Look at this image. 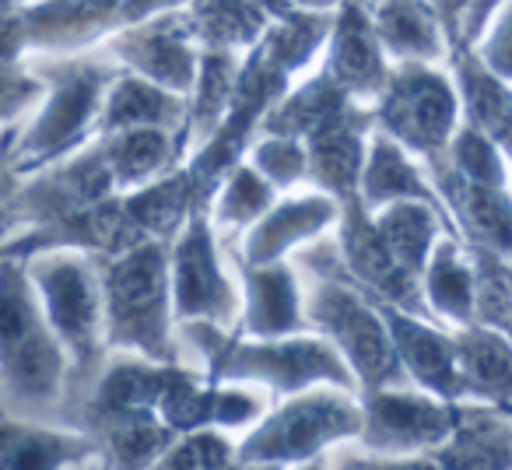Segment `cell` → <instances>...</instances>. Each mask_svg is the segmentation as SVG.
Masks as SVG:
<instances>
[{
	"label": "cell",
	"mask_w": 512,
	"mask_h": 470,
	"mask_svg": "<svg viewBox=\"0 0 512 470\" xmlns=\"http://www.w3.org/2000/svg\"><path fill=\"white\" fill-rule=\"evenodd\" d=\"M267 200H271V190L264 186V179L256 176V172L242 169V172H235V179L228 183L221 207H225V218L246 221V218H253V214L264 211Z\"/></svg>",
	"instance_id": "19"
},
{
	"label": "cell",
	"mask_w": 512,
	"mask_h": 470,
	"mask_svg": "<svg viewBox=\"0 0 512 470\" xmlns=\"http://www.w3.org/2000/svg\"><path fill=\"white\" fill-rule=\"evenodd\" d=\"M390 316V341L400 358V369L414 379L425 393L449 404H460V365H456V344L425 330L407 316Z\"/></svg>",
	"instance_id": "10"
},
{
	"label": "cell",
	"mask_w": 512,
	"mask_h": 470,
	"mask_svg": "<svg viewBox=\"0 0 512 470\" xmlns=\"http://www.w3.org/2000/svg\"><path fill=\"white\" fill-rule=\"evenodd\" d=\"M221 379H242V383H264L274 393H306L316 386H337L355 390L348 362L323 341H274V344H246V348L225 351L218 365Z\"/></svg>",
	"instance_id": "5"
},
{
	"label": "cell",
	"mask_w": 512,
	"mask_h": 470,
	"mask_svg": "<svg viewBox=\"0 0 512 470\" xmlns=\"http://www.w3.org/2000/svg\"><path fill=\"white\" fill-rule=\"evenodd\" d=\"M460 404H488L512 414V344L495 334H467L456 344Z\"/></svg>",
	"instance_id": "11"
},
{
	"label": "cell",
	"mask_w": 512,
	"mask_h": 470,
	"mask_svg": "<svg viewBox=\"0 0 512 470\" xmlns=\"http://www.w3.org/2000/svg\"><path fill=\"white\" fill-rule=\"evenodd\" d=\"M0 414H8V404H4V393H0Z\"/></svg>",
	"instance_id": "25"
},
{
	"label": "cell",
	"mask_w": 512,
	"mask_h": 470,
	"mask_svg": "<svg viewBox=\"0 0 512 470\" xmlns=\"http://www.w3.org/2000/svg\"><path fill=\"white\" fill-rule=\"evenodd\" d=\"M432 214L425 207H393L383 221H379V235H383V246L390 250V257L397 260L404 271H414V267L425 264V250L432 243Z\"/></svg>",
	"instance_id": "15"
},
{
	"label": "cell",
	"mask_w": 512,
	"mask_h": 470,
	"mask_svg": "<svg viewBox=\"0 0 512 470\" xmlns=\"http://www.w3.org/2000/svg\"><path fill=\"white\" fill-rule=\"evenodd\" d=\"M362 442L376 456H425L446 442L456 421V404L425 390H383L362 393Z\"/></svg>",
	"instance_id": "3"
},
{
	"label": "cell",
	"mask_w": 512,
	"mask_h": 470,
	"mask_svg": "<svg viewBox=\"0 0 512 470\" xmlns=\"http://www.w3.org/2000/svg\"><path fill=\"white\" fill-rule=\"evenodd\" d=\"M78 470H109V463L102 460V456H92V460H88L85 467H78Z\"/></svg>",
	"instance_id": "23"
},
{
	"label": "cell",
	"mask_w": 512,
	"mask_h": 470,
	"mask_svg": "<svg viewBox=\"0 0 512 470\" xmlns=\"http://www.w3.org/2000/svg\"><path fill=\"white\" fill-rule=\"evenodd\" d=\"M235 460V442L218 428L186 432L165 449L151 470H221Z\"/></svg>",
	"instance_id": "16"
},
{
	"label": "cell",
	"mask_w": 512,
	"mask_h": 470,
	"mask_svg": "<svg viewBox=\"0 0 512 470\" xmlns=\"http://www.w3.org/2000/svg\"><path fill=\"white\" fill-rule=\"evenodd\" d=\"M428 295L446 316L456 320H467L470 306H474V288H470V274L460 264L453 246H442L439 257H435L432 271H428Z\"/></svg>",
	"instance_id": "17"
},
{
	"label": "cell",
	"mask_w": 512,
	"mask_h": 470,
	"mask_svg": "<svg viewBox=\"0 0 512 470\" xmlns=\"http://www.w3.org/2000/svg\"><path fill=\"white\" fill-rule=\"evenodd\" d=\"M365 190H369L372 204H383V200H397L404 193H421V186L414 183V172L407 169L404 158L386 144H379L376 158L365 172Z\"/></svg>",
	"instance_id": "18"
},
{
	"label": "cell",
	"mask_w": 512,
	"mask_h": 470,
	"mask_svg": "<svg viewBox=\"0 0 512 470\" xmlns=\"http://www.w3.org/2000/svg\"><path fill=\"white\" fill-rule=\"evenodd\" d=\"M288 470H330V463H327V456H320V460L299 463V467H288Z\"/></svg>",
	"instance_id": "22"
},
{
	"label": "cell",
	"mask_w": 512,
	"mask_h": 470,
	"mask_svg": "<svg viewBox=\"0 0 512 470\" xmlns=\"http://www.w3.org/2000/svg\"><path fill=\"white\" fill-rule=\"evenodd\" d=\"M176 302L186 316H225L232 295L214 264L204 228H193L176 257Z\"/></svg>",
	"instance_id": "12"
},
{
	"label": "cell",
	"mask_w": 512,
	"mask_h": 470,
	"mask_svg": "<svg viewBox=\"0 0 512 470\" xmlns=\"http://www.w3.org/2000/svg\"><path fill=\"white\" fill-rule=\"evenodd\" d=\"M327 218H330L327 200H295V204H285L253 232V239H249V257H253V264L274 260L285 246H292L295 239L313 235L320 225H327Z\"/></svg>",
	"instance_id": "13"
},
{
	"label": "cell",
	"mask_w": 512,
	"mask_h": 470,
	"mask_svg": "<svg viewBox=\"0 0 512 470\" xmlns=\"http://www.w3.org/2000/svg\"><path fill=\"white\" fill-rule=\"evenodd\" d=\"M109 334L116 344L169 362V323H165V260L155 246L130 253L109 274Z\"/></svg>",
	"instance_id": "4"
},
{
	"label": "cell",
	"mask_w": 512,
	"mask_h": 470,
	"mask_svg": "<svg viewBox=\"0 0 512 470\" xmlns=\"http://www.w3.org/2000/svg\"><path fill=\"white\" fill-rule=\"evenodd\" d=\"M39 288H43L46 313L57 330V337H64V344L71 348L78 376H74L71 393L67 400V425L71 414L78 411V404L85 400V393L95 383V327H99V295H95L92 274L74 260H53L50 267L39 271Z\"/></svg>",
	"instance_id": "6"
},
{
	"label": "cell",
	"mask_w": 512,
	"mask_h": 470,
	"mask_svg": "<svg viewBox=\"0 0 512 470\" xmlns=\"http://www.w3.org/2000/svg\"><path fill=\"white\" fill-rule=\"evenodd\" d=\"M260 169L274 179V183H292L302 172V155L292 148V144H264L260 155H256Z\"/></svg>",
	"instance_id": "21"
},
{
	"label": "cell",
	"mask_w": 512,
	"mask_h": 470,
	"mask_svg": "<svg viewBox=\"0 0 512 470\" xmlns=\"http://www.w3.org/2000/svg\"><path fill=\"white\" fill-rule=\"evenodd\" d=\"M92 456L99 446L81 428L0 414V470H78Z\"/></svg>",
	"instance_id": "8"
},
{
	"label": "cell",
	"mask_w": 512,
	"mask_h": 470,
	"mask_svg": "<svg viewBox=\"0 0 512 470\" xmlns=\"http://www.w3.org/2000/svg\"><path fill=\"white\" fill-rule=\"evenodd\" d=\"M221 470H278V467H246V463H239V460H232V463H225Z\"/></svg>",
	"instance_id": "24"
},
{
	"label": "cell",
	"mask_w": 512,
	"mask_h": 470,
	"mask_svg": "<svg viewBox=\"0 0 512 470\" xmlns=\"http://www.w3.org/2000/svg\"><path fill=\"white\" fill-rule=\"evenodd\" d=\"M313 320L334 337L337 355L348 362L362 390H383L400 379V358L393 351L390 330L344 288H323L313 299Z\"/></svg>",
	"instance_id": "7"
},
{
	"label": "cell",
	"mask_w": 512,
	"mask_h": 470,
	"mask_svg": "<svg viewBox=\"0 0 512 470\" xmlns=\"http://www.w3.org/2000/svg\"><path fill=\"white\" fill-rule=\"evenodd\" d=\"M334 470H439L432 456H376V453H341Z\"/></svg>",
	"instance_id": "20"
},
{
	"label": "cell",
	"mask_w": 512,
	"mask_h": 470,
	"mask_svg": "<svg viewBox=\"0 0 512 470\" xmlns=\"http://www.w3.org/2000/svg\"><path fill=\"white\" fill-rule=\"evenodd\" d=\"M428 456L439 470H512V414L488 404H456L453 432Z\"/></svg>",
	"instance_id": "9"
},
{
	"label": "cell",
	"mask_w": 512,
	"mask_h": 470,
	"mask_svg": "<svg viewBox=\"0 0 512 470\" xmlns=\"http://www.w3.org/2000/svg\"><path fill=\"white\" fill-rule=\"evenodd\" d=\"M362 435V404L351 393L306 390L278 404L235 442V460L246 467H299L320 460L330 446Z\"/></svg>",
	"instance_id": "2"
},
{
	"label": "cell",
	"mask_w": 512,
	"mask_h": 470,
	"mask_svg": "<svg viewBox=\"0 0 512 470\" xmlns=\"http://www.w3.org/2000/svg\"><path fill=\"white\" fill-rule=\"evenodd\" d=\"M299 327L295 288L285 271H260L253 278V306H249V330L264 337L285 334Z\"/></svg>",
	"instance_id": "14"
},
{
	"label": "cell",
	"mask_w": 512,
	"mask_h": 470,
	"mask_svg": "<svg viewBox=\"0 0 512 470\" xmlns=\"http://www.w3.org/2000/svg\"><path fill=\"white\" fill-rule=\"evenodd\" d=\"M0 393L8 414L50 425L67 421L64 355L11 264L0 267Z\"/></svg>",
	"instance_id": "1"
}]
</instances>
